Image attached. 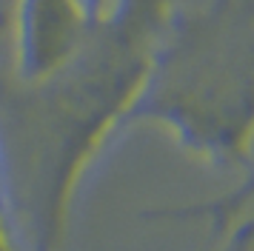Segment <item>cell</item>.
<instances>
[{"label":"cell","mask_w":254,"mask_h":251,"mask_svg":"<svg viewBox=\"0 0 254 251\" xmlns=\"http://www.w3.org/2000/svg\"><path fill=\"white\" fill-rule=\"evenodd\" d=\"M246 203H252V205H254V174H252V180L246 183L240 191H234L229 200H226V203L220 205V214H223V220L234 217V211H237V208H243Z\"/></svg>","instance_id":"cell-1"}]
</instances>
